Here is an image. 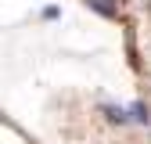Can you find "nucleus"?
<instances>
[{"mask_svg": "<svg viewBox=\"0 0 151 144\" xmlns=\"http://www.w3.org/2000/svg\"><path fill=\"white\" fill-rule=\"evenodd\" d=\"M126 115H129V119H137L140 126H147V122H151V112H147V104H144V101H133V104L126 108Z\"/></svg>", "mask_w": 151, "mask_h": 144, "instance_id": "1", "label": "nucleus"}, {"mask_svg": "<svg viewBox=\"0 0 151 144\" xmlns=\"http://www.w3.org/2000/svg\"><path fill=\"white\" fill-rule=\"evenodd\" d=\"M104 119H108V122H119V126H122V122H129L126 108H115V104H104Z\"/></svg>", "mask_w": 151, "mask_h": 144, "instance_id": "3", "label": "nucleus"}, {"mask_svg": "<svg viewBox=\"0 0 151 144\" xmlns=\"http://www.w3.org/2000/svg\"><path fill=\"white\" fill-rule=\"evenodd\" d=\"M86 4H90L93 11H101L104 18H115V14H119V7L111 4V0H86Z\"/></svg>", "mask_w": 151, "mask_h": 144, "instance_id": "2", "label": "nucleus"}]
</instances>
